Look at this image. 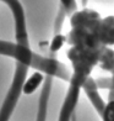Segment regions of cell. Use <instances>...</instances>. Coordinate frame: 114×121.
<instances>
[{"instance_id":"cell-1","label":"cell","mask_w":114,"mask_h":121,"mask_svg":"<svg viewBox=\"0 0 114 121\" xmlns=\"http://www.w3.org/2000/svg\"><path fill=\"white\" fill-rule=\"evenodd\" d=\"M8 4L12 11L14 20H15V37L16 42L23 46H28V38H27L26 31V22H25V14L23 9L21 6L19 0H0Z\"/></svg>"},{"instance_id":"cell-2","label":"cell","mask_w":114,"mask_h":121,"mask_svg":"<svg viewBox=\"0 0 114 121\" xmlns=\"http://www.w3.org/2000/svg\"><path fill=\"white\" fill-rule=\"evenodd\" d=\"M42 82H43V74L36 70L28 79L25 80V83L22 85V93H25V94H32L42 84Z\"/></svg>"},{"instance_id":"cell-3","label":"cell","mask_w":114,"mask_h":121,"mask_svg":"<svg viewBox=\"0 0 114 121\" xmlns=\"http://www.w3.org/2000/svg\"><path fill=\"white\" fill-rule=\"evenodd\" d=\"M63 42H64V37L60 36V35H57L53 38V41L50 43V52H57L58 49L63 46Z\"/></svg>"}]
</instances>
